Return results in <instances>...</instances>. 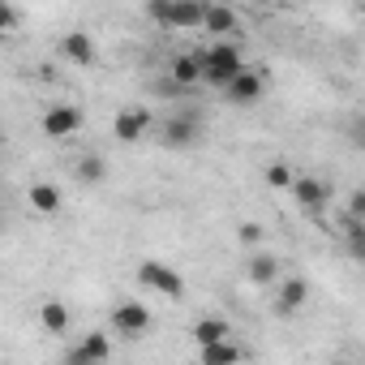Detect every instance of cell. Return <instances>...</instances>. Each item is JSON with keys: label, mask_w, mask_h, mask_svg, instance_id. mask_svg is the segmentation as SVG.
Listing matches in <instances>:
<instances>
[{"label": "cell", "mask_w": 365, "mask_h": 365, "mask_svg": "<svg viewBox=\"0 0 365 365\" xmlns=\"http://www.w3.org/2000/svg\"><path fill=\"white\" fill-rule=\"evenodd\" d=\"M198 61H202V86H215V91H228L250 65H245V52L232 43V39H215V43H207L202 52H198Z\"/></svg>", "instance_id": "cell-1"}, {"label": "cell", "mask_w": 365, "mask_h": 365, "mask_svg": "<svg viewBox=\"0 0 365 365\" xmlns=\"http://www.w3.org/2000/svg\"><path fill=\"white\" fill-rule=\"evenodd\" d=\"M202 14L207 5H194V0H150L146 18L163 31H202Z\"/></svg>", "instance_id": "cell-2"}, {"label": "cell", "mask_w": 365, "mask_h": 365, "mask_svg": "<svg viewBox=\"0 0 365 365\" xmlns=\"http://www.w3.org/2000/svg\"><path fill=\"white\" fill-rule=\"evenodd\" d=\"M198 138H202V112H198V108H180V112H172V116L159 125V142L172 146V150H185V146H194Z\"/></svg>", "instance_id": "cell-3"}, {"label": "cell", "mask_w": 365, "mask_h": 365, "mask_svg": "<svg viewBox=\"0 0 365 365\" xmlns=\"http://www.w3.org/2000/svg\"><path fill=\"white\" fill-rule=\"evenodd\" d=\"M138 284L168 297V301H185V279H180L168 262H155V258H142L138 262Z\"/></svg>", "instance_id": "cell-4"}, {"label": "cell", "mask_w": 365, "mask_h": 365, "mask_svg": "<svg viewBox=\"0 0 365 365\" xmlns=\"http://www.w3.org/2000/svg\"><path fill=\"white\" fill-rule=\"evenodd\" d=\"M82 125H86V116H82L78 103H52V108L39 116V129H43V138H52V142H65V138L82 133Z\"/></svg>", "instance_id": "cell-5"}, {"label": "cell", "mask_w": 365, "mask_h": 365, "mask_svg": "<svg viewBox=\"0 0 365 365\" xmlns=\"http://www.w3.org/2000/svg\"><path fill=\"white\" fill-rule=\"evenodd\" d=\"M112 331H116L120 339H142V335L150 331V309H146L142 301H116V309H112Z\"/></svg>", "instance_id": "cell-6"}, {"label": "cell", "mask_w": 365, "mask_h": 365, "mask_svg": "<svg viewBox=\"0 0 365 365\" xmlns=\"http://www.w3.org/2000/svg\"><path fill=\"white\" fill-rule=\"evenodd\" d=\"M292 198H297V207H301L305 215H322V211L331 207V185H327L322 176L301 172V176H297V185H292Z\"/></svg>", "instance_id": "cell-7"}, {"label": "cell", "mask_w": 365, "mask_h": 365, "mask_svg": "<svg viewBox=\"0 0 365 365\" xmlns=\"http://www.w3.org/2000/svg\"><path fill=\"white\" fill-rule=\"evenodd\" d=\"M108 356H112V339H108L103 331H86V335L65 352L61 365H108Z\"/></svg>", "instance_id": "cell-8"}, {"label": "cell", "mask_w": 365, "mask_h": 365, "mask_svg": "<svg viewBox=\"0 0 365 365\" xmlns=\"http://www.w3.org/2000/svg\"><path fill=\"white\" fill-rule=\"evenodd\" d=\"M146 129H150V108H142V103L120 108V112H116V120H112V138H116V142H125V146L142 142V138H146Z\"/></svg>", "instance_id": "cell-9"}, {"label": "cell", "mask_w": 365, "mask_h": 365, "mask_svg": "<svg viewBox=\"0 0 365 365\" xmlns=\"http://www.w3.org/2000/svg\"><path fill=\"white\" fill-rule=\"evenodd\" d=\"M305 301H309V279L305 275H284L279 288H275V314L292 318V314L305 309Z\"/></svg>", "instance_id": "cell-10"}, {"label": "cell", "mask_w": 365, "mask_h": 365, "mask_svg": "<svg viewBox=\"0 0 365 365\" xmlns=\"http://www.w3.org/2000/svg\"><path fill=\"white\" fill-rule=\"evenodd\" d=\"M262 91H267V69H262V65H250V69H245L228 91H224V95H228L237 108H250V103H258V99H262Z\"/></svg>", "instance_id": "cell-11"}, {"label": "cell", "mask_w": 365, "mask_h": 365, "mask_svg": "<svg viewBox=\"0 0 365 365\" xmlns=\"http://www.w3.org/2000/svg\"><path fill=\"white\" fill-rule=\"evenodd\" d=\"M180 91H194V86H202V61H198V52H176L172 61H168V69H163Z\"/></svg>", "instance_id": "cell-12"}, {"label": "cell", "mask_w": 365, "mask_h": 365, "mask_svg": "<svg viewBox=\"0 0 365 365\" xmlns=\"http://www.w3.org/2000/svg\"><path fill=\"white\" fill-rule=\"evenodd\" d=\"M202 31H207V35H237V31H241V14L228 9V5H207Z\"/></svg>", "instance_id": "cell-13"}, {"label": "cell", "mask_w": 365, "mask_h": 365, "mask_svg": "<svg viewBox=\"0 0 365 365\" xmlns=\"http://www.w3.org/2000/svg\"><path fill=\"white\" fill-rule=\"evenodd\" d=\"M69 65H91L95 61V43H91V35L86 31H69V35H61V48H56Z\"/></svg>", "instance_id": "cell-14"}, {"label": "cell", "mask_w": 365, "mask_h": 365, "mask_svg": "<svg viewBox=\"0 0 365 365\" xmlns=\"http://www.w3.org/2000/svg\"><path fill=\"white\" fill-rule=\"evenodd\" d=\"M39 322H43V331H48V335H69L73 314H69V305H65V301L48 297V301L39 305Z\"/></svg>", "instance_id": "cell-15"}, {"label": "cell", "mask_w": 365, "mask_h": 365, "mask_svg": "<svg viewBox=\"0 0 365 365\" xmlns=\"http://www.w3.org/2000/svg\"><path fill=\"white\" fill-rule=\"evenodd\" d=\"M232 339V327L224 318H198L194 322V344L198 348H211V344H228Z\"/></svg>", "instance_id": "cell-16"}, {"label": "cell", "mask_w": 365, "mask_h": 365, "mask_svg": "<svg viewBox=\"0 0 365 365\" xmlns=\"http://www.w3.org/2000/svg\"><path fill=\"white\" fill-rule=\"evenodd\" d=\"M245 361V348L237 339L228 344H211V348H198V365H241Z\"/></svg>", "instance_id": "cell-17"}, {"label": "cell", "mask_w": 365, "mask_h": 365, "mask_svg": "<svg viewBox=\"0 0 365 365\" xmlns=\"http://www.w3.org/2000/svg\"><path fill=\"white\" fill-rule=\"evenodd\" d=\"M279 258L275 254H254L250 262H245V275H250V284H279Z\"/></svg>", "instance_id": "cell-18"}, {"label": "cell", "mask_w": 365, "mask_h": 365, "mask_svg": "<svg viewBox=\"0 0 365 365\" xmlns=\"http://www.w3.org/2000/svg\"><path fill=\"white\" fill-rule=\"evenodd\" d=\"M339 237H344V250L365 267V224L352 215H339Z\"/></svg>", "instance_id": "cell-19"}, {"label": "cell", "mask_w": 365, "mask_h": 365, "mask_svg": "<svg viewBox=\"0 0 365 365\" xmlns=\"http://www.w3.org/2000/svg\"><path fill=\"white\" fill-rule=\"evenodd\" d=\"M26 198H31V207H35L39 215H56V211H61V190L52 185V180H35Z\"/></svg>", "instance_id": "cell-20"}, {"label": "cell", "mask_w": 365, "mask_h": 365, "mask_svg": "<svg viewBox=\"0 0 365 365\" xmlns=\"http://www.w3.org/2000/svg\"><path fill=\"white\" fill-rule=\"evenodd\" d=\"M73 176L82 180V185H99V180L108 176V159H103V155H82V159L73 163Z\"/></svg>", "instance_id": "cell-21"}, {"label": "cell", "mask_w": 365, "mask_h": 365, "mask_svg": "<svg viewBox=\"0 0 365 365\" xmlns=\"http://www.w3.org/2000/svg\"><path fill=\"white\" fill-rule=\"evenodd\" d=\"M262 180H267V190H292V185H297V172H292V163L271 159V163L262 168Z\"/></svg>", "instance_id": "cell-22"}, {"label": "cell", "mask_w": 365, "mask_h": 365, "mask_svg": "<svg viewBox=\"0 0 365 365\" xmlns=\"http://www.w3.org/2000/svg\"><path fill=\"white\" fill-rule=\"evenodd\" d=\"M344 215H352V220H361V224H365V190H352V194H348Z\"/></svg>", "instance_id": "cell-23"}, {"label": "cell", "mask_w": 365, "mask_h": 365, "mask_svg": "<svg viewBox=\"0 0 365 365\" xmlns=\"http://www.w3.org/2000/svg\"><path fill=\"white\" fill-rule=\"evenodd\" d=\"M237 237H241L245 245H258V241H262V228H258V224H241V228H237Z\"/></svg>", "instance_id": "cell-24"}, {"label": "cell", "mask_w": 365, "mask_h": 365, "mask_svg": "<svg viewBox=\"0 0 365 365\" xmlns=\"http://www.w3.org/2000/svg\"><path fill=\"white\" fill-rule=\"evenodd\" d=\"M0 26H5V31L18 26V9H14V5H0Z\"/></svg>", "instance_id": "cell-25"}, {"label": "cell", "mask_w": 365, "mask_h": 365, "mask_svg": "<svg viewBox=\"0 0 365 365\" xmlns=\"http://www.w3.org/2000/svg\"><path fill=\"white\" fill-rule=\"evenodd\" d=\"M352 142L365 150V116H361V120H352Z\"/></svg>", "instance_id": "cell-26"}]
</instances>
